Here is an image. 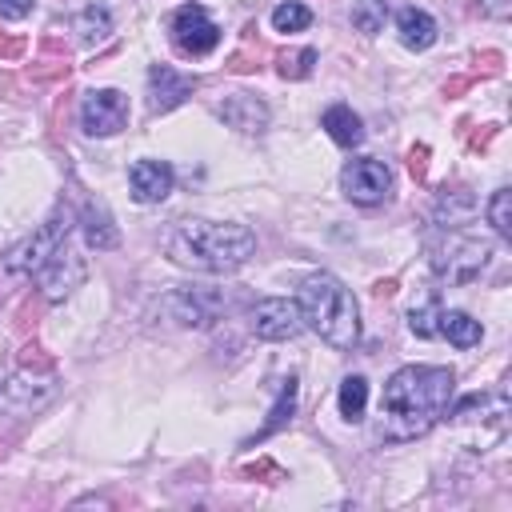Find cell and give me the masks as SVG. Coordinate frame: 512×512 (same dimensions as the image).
<instances>
[{"label":"cell","instance_id":"obj_22","mask_svg":"<svg viewBox=\"0 0 512 512\" xmlns=\"http://www.w3.org/2000/svg\"><path fill=\"white\" fill-rule=\"evenodd\" d=\"M336 404H340V416H344L348 424L364 420V408H368V380H364V376H344Z\"/></svg>","mask_w":512,"mask_h":512},{"label":"cell","instance_id":"obj_28","mask_svg":"<svg viewBox=\"0 0 512 512\" xmlns=\"http://www.w3.org/2000/svg\"><path fill=\"white\" fill-rule=\"evenodd\" d=\"M408 172H412L416 180H424V172H428V148H424V144H416V148L408 152Z\"/></svg>","mask_w":512,"mask_h":512},{"label":"cell","instance_id":"obj_15","mask_svg":"<svg viewBox=\"0 0 512 512\" xmlns=\"http://www.w3.org/2000/svg\"><path fill=\"white\" fill-rule=\"evenodd\" d=\"M80 232H84V244L96 248V252H108V248L120 244V228L112 224L104 204H84L80 208Z\"/></svg>","mask_w":512,"mask_h":512},{"label":"cell","instance_id":"obj_26","mask_svg":"<svg viewBox=\"0 0 512 512\" xmlns=\"http://www.w3.org/2000/svg\"><path fill=\"white\" fill-rule=\"evenodd\" d=\"M408 328H412V336H420V340L440 336V304H436V300H424L420 308H412V312H408Z\"/></svg>","mask_w":512,"mask_h":512},{"label":"cell","instance_id":"obj_11","mask_svg":"<svg viewBox=\"0 0 512 512\" xmlns=\"http://www.w3.org/2000/svg\"><path fill=\"white\" fill-rule=\"evenodd\" d=\"M196 92V76L172 68V64H152L148 68V108L160 116V112H172L176 104H184L188 96Z\"/></svg>","mask_w":512,"mask_h":512},{"label":"cell","instance_id":"obj_2","mask_svg":"<svg viewBox=\"0 0 512 512\" xmlns=\"http://www.w3.org/2000/svg\"><path fill=\"white\" fill-rule=\"evenodd\" d=\"M256 252L248 224L220 220H180L168 236V256L192 272H232Z\"/></svg>","mask_w":512,"mask_h":512},{"label":"cell","instance_id":"obj_3","mask_svg":"<svg viewBox=\"0 0 512 512\" xmlns=\"http://www.w3.org/2000/svg\"><path fill=\"white\" fill-rule=\"evenodd\" d=\"M296 308L300 320L336 352H348L360 340V308L352 288H344V280H336L332 272H312L304 276L300 292H296Z\"/></svg>","mask_w":512,"mask_h":512},{"label":"cell","instance_id":"obj_16","mask_svg":"<svg viewBox=\"0 0 512 512\" xmlns=\"http://www.w3.org/2000/svg\"><path fill=\"white\" fill-rule=\"evenodd\" d=\"M396 32H400V44L412 48V52H424V48L436 44V20L424 8H400L396 12Z\"/></svg>","mask_w":512,"mask_h":512},{"label":"cell","instance_id":"obj_20","mask_svg":"<svg viewBox=\"0 0 512 512\" xmlns=\"http://www.w3.org/2000/svg\"><path fill=\"white\" fill-rule=\"evenodd\" d=\"M476 212V196L468 188H444L436 200V224L440 228H460Z\"/></svg>","mask_w":512,"mask_h":512},{"label":"cell","instance_id":"obj_21","mask_svg":"<svg viewBox=\"0 0 512 512\" xmlns=\"http://www.w3.org/2000/svg\"><path fill=\"white\" fill-rule=\"evenodd\" d=\"M76 32H80V44H84V48H96L100 40H108V32H112L108 8H104V4H88V8L76 16Z\"/></svg>","mask_w":512,"mask_h":512},{"label":"cell","instance_id":"obj_5","mask_svg":"<svg viewBox=\"0 0 512 512\" xmlns=\"http://www.w3.org/2000/svg\"><path fill=\"white\" fill-rule=\"evenodd\" d=\"M68 240V212H56L48 224H40L32 236H24L4 260H0V272L12 276V280H28L40 272V264Z\"/></svg>","mask_w":512,"mask_h":512},{"label":"cell","instance_id":"obj_23","mask_svg":"<svg viewBox=\"0 0 512 512\" xmlns=\"http://www.w3.org/2000/svg\"><path fill=\"white\" fill-rule=\"evenodd\" d=\"M384 16H388V4L384 0H352V28L372 36L384 28Z\"/></svg>","mask_w":512,"mask_h":512},{"label":"cell","instance_id":"obj_19","mask_svg":"<svg viewBox=\"0 0 512 512\" xmlns=\"http://www.w3.org/2000/svg\"><path fill=\"white\" fill-rule=\"evenodd\" d=\"M440 336H448V344H456V348H476L484 340V328H480V320H472L460 308H448V312L440 308Z\"/></svg>","mask_w":512,"mask_h":512},{"label":"cell","instance_id":"obj_8","mask_svg":"<svg viewBox=\"0 0 512 512\" xmlns=\"http://www.w3.org/2000/svg\"><path fill=\"white\" fill-rule=\"evenodd\" d=\"M128 124V100L116 88H96L80 104V128L88 136H112Z\"/></svg>","mask_w":512,"mask_h":512},{"label":"cell","instance_id":"obj_13","mask_svg":"<svg viewBox=\"0 0 512 512\" xmlns=\"http://www.w3.org/2000/svg\"><path fill=\"white\" fill-rule=\"evenodd\" d=\"M220 304H224L220 292L200 288V284L180 288V292H172V300H168V308H172V316H176L180 324H212L216 312H220Z\"/></svg>","mask_w":512,"mask_h":512},{"label":"cell","instance_id":"obj_29","mask_svg":"<svg viewBox=\"0 0 512 512\" xmlns=\"http://www.w3.org/2000/svg\"><path fill=\"white\" fill-rule=\"evenodd\" d=\"M32 12V0H0V16L4 20H24Z\"/></svg>","mask_w":512,"mask_h":512},{"label":"cell","instance_id":"obj_9","mask_svg":"<svg viewBox=\"0 0 512 512\" xmlns=\"http://www.w3.org/2000/svg\"><path fill=\"white\" fill-rule=\"evenodd\" d=\"M36 280H40L44 300H48V304H60L64 296H72V288H80V280H84V260H80V256L72 252V244L64 240V244L40 264Z\"/></svg>","mask_w":512,"mask_h":512},{"label":"cell","instance_id":"obj_12","mask_svg":"<svg viewBox=\"0 0 512 512\" xmlns=\"http://www.w3.org/2000/svg\"><path fill=\"white\" fill-rule=\"evenodd\" d=\"M128 184H132V196H136L140 204H160V200L172 192L176 172H172L168 160H136V164L128 168Z\"/></svg>","mask_w":512,"mask_h":512},{"label":"cell","instance_id":"obj_24","mask_svg":"<svg viewBox=\"0 0 512 512\" xmlns=\"http://www.w3.org/2000/svg\"><path fill=\"white\" fill-rule=\"evenodd\" d=\"M308 24H312V12H308L304 4H296V0L272 8V28H276V32H304Z\"/></svg>","mask_w":512,"mask_h":512},{"label":"cell","instance_id":"obj_7","mask_svg":"<svg viewBox=\"0 0 512 512\" xmlns=\"http://www.w3.org/2000/svg\"><path fill=\"white\" fill-rule=\"evenodd\" d=\"M340 188L352 204H384L388 192H392V172L372 160V156H360V160H348L344 172H340Z\"/></svg>","mask_w":512,"mask_h":512},{"label":"cell","instance_id":"obj_4","mask_svg":"<svg viewBox=\"0 0 512 512\" xmlns=\"http://www.w3.org/2000/svg\"><path fill=\"white\" fill-rule=\"evenodd\" d=\"M492 256V244L480 240V236H468V232H448V240L432 252V272L444 280V284H468L484 272Z\"/></svg>","mask_w":512,"mask_h":512},{"label":"cell","instance_id":"obj_18","mask_svg":"<svg viewBox=\"0 0 512 512\" xmlns=\"http://www.w3.org/2000/svg\"><path fill=\"white\" fill-rule=\"evenodd\" d=\"M320 124H324V132H328L340 148H356V144L364 140V124H360V116H356L348 104H332V108L320 116Z\"/></svg>","mask_w":512,"mask_h":512},{"label":"cell","instance_id":"obj_14","mask_svg":"<svg viewBox=\"0 0 512 512\" xmlns=\"http://www.w3.org/2000/svg\"><path fill=\"white\" fill-rule=\"evenodd\" d=\"M220 120L240 128V132H264L268 128V108L248 92H232V96L220 100Z\"/></svg>","mask_w":512,"mask_h":512},{"label":"cell","instance_id":"obj_30","mask_svg":"<svg viewBox=\"0 0 512 512\" xmlns=\"http://www.w3.org/2000/svg\"><path fill=\"white\" fill-rule=\"evenodd\" d=\"M20 52H24V40H16V36H12V40L0 36V60H16Z\"/></svg>","mask_w":512,"mask_h":512},{"label":"cell","instance_id":"obj_1","mask_svg":"<svg viewBox=\"0 0 512 512\" xmlns=\"http://www.w3.org/2000/svg\"><path fill=\"white\" fill-rule=\"evenodd\" d=\"M456 388V372L444 364H408L396 368L380 392V440H416L436 428V420L448 412Z\"/></svg>","mask_w":512,"mask_h":512},{"label":"cell","instance_id":"obj_6","mask_svg":"<svg viewBox=\"0 0 512 512\" xmlns=\"http://www.w3.org/2000/svg\"><path fill=\"white\" fill-rule=\"evenodd\" d=\"M168 32H172V44H176L184 56H208V52L220 44V28H216V20H212L200 4L176 8Z\"/></svg>","mask_w":512,"mask_h":512},{"label":"cell","instance_id":"obj_25","mask_svg":"<svg viewBox=\"0 0 512 512\" xmlns=\"http://www.w3.org/2000/svg\"><path fill=\"white\" fill-rule=\"evenodd\" d=\"M312 64H316V48H296V52H280L276 56V72L284 80H304L312 72Z\"/></svg>","mask_w":512,"mask_h":512},{"label":"cell","instance_id":"obj_17","mask_svg":"<svg viewBox=\"0 0 512 512\" xmlns=\"http://www.w3.org/2000/svg\"><path fill=\"white\" fill-rule=\"evenodd\" d=\"M296 392H300V380H296V376H284V380L276 384V404H272V412H268L264 428L248 440V448H252V444H260V440H268L272 432H280V428L292 420V412H296Z\"/></svg>","mask_w":512,"mask_h":512},{"label":"cell","instance_id":"obj_10","mask_svg":"<svg viewBox=\"0 0 512 512\" xmlns=\"http://www.w3.org/2000/svg\"><path fill=\"white\" fill-rule=\"evenodd\" d=\"M300 328H304V320H300V308H296V300H284V296H268V300H260V304L252 308V332H256L260 340H272V344H280V340H292Z\"/></svg>","mask_w":512,"mask_h":512},{"label":"cell","instance_id":"obj_27","mask_svg":"<svg viewBox=\"0 0 512 512\" xmlns=\"http://www.w3.org/2000/svg\"><path fill=\"white\" fill-rule=\"evenodd\" d=\"M508 204H512V192H508V188H496L492 200H488V224H492L500 236L512 232V208H508Z\"/></svg>","mask_w":512,"mask_h":512}]
</instances>
